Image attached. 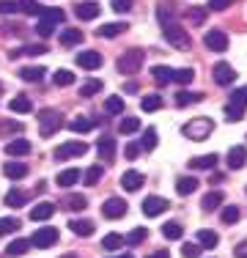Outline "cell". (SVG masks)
Instances as JSON below:
<instances>
[{"instance_id": "19", "label": "cell", "mask_w": 247, "mask_h": 258, "mask_svg": "<svg viewBox=\"0 0 247 258\" xmlns=\"http://www.w3.org/2000/svg\"><path fill=\"white\" fill-rule=\"evenodd\" d=\"M217 154H203V157H193L190 159V168L193 170H212L214 165H217Z\"/></svg>"}, {"instance_id": "14", "label": "cell", "mask_w": 247, "mask_h": 258, "mask_svg": "<svg viewBox=\"0 0 247 258\" xmlns=\"http://www.w3.org/2000/svg\"><path fill=\"white\" fill-rule=\"evenodd\" d=\"M77 66H83V69H88V72L99 69V66H102V52H96V50L77 52Z\"/></svg>"}, {"instance_id": "15", "label": "cell", "mask_w": 247, "mask_h": 258, "mask_svg": "<svg viewBox=\"0 0 247 258\" xmlns=\"http://www.w3.org/2000/svg\"><path fill=\"white\" fill-rule=\"evenodd\" d=\"M30 151H33V146L25 138H17V140H9V143H6V154L9 157H25V154H30Z\"/></svg>"}, {"instance_id": "44", "label": "cell", "mask_w": 247, "mask_h": 258, "mask_svg": "<svg viewBox=\"0 0 247 258\" xmlns=\"http://www.w3.org/2000/svg\"><path fill=\"white\" fill-rule=\"evenodd\" d=\"M140 149H143V151H154V149H157V129H151V126L146 129L143 140H140Z\"/></svg>"}, {"instance_id": "28", "label": "cell", "mask_w": 247, "mask_h": 258, "mask_svg": "<svg viewBox=\"0 0 247 258\" xmlns=\"http://www.w3.org/2000/svg\"><path fill=\"white\" fill-rule=\"evenodd\" d=\"M83 41V30H77V28H66L64 33H60V44L64 47H74V44H80Z\"/></svg>"}, {"instance_id": "33", "label": "cell", "mask_w": 247, "mask_h": 258, "mask_svg": "<svg viewBox=\"0 0 247 258\" xmlns=\"http://www.w3.org/2000/svg\"><path fill=\"white\" fill-rule=\"evenodd\" d=\"M162 107V96L159 94H146L143 99H140V110H146V113H154V110Z\"/></svg>"}, {"instance_id": "26", "label": "cell", "mask_w": 247, "mask_h": 258, "mask_svg": "<svg viewBox=\"0 0 247 258\" xmlns=\"http://www.w3.org/2000/svg\"><path fill=\"white\" fill-rule=\"evenodd\" d=\"M80 181V170L77 168H66L58 173V187H74Z\"/></svg>"}, {"instance_id": "53", "label": "cell", "mask_w": 247, "mask_h": 258, "mask_svg": "<svg viewBox=\"0 0 247 258\" xmlns=\"http://www.w3.org/2000/svg\"><path fill=\"white\" fill-rule=\"evenodd\" d=\"M231 102H236V104H244L247 107V85H242V88H236L231 94Z\"/></svg>"}, {"instance_id": "43", "label": "cell", "mask_w": 247, "mask_h": 258, "mask_svg": "<svg viewBox=\"0 0 247 258\" xmlns=\"http://www.w3.org/2000/svg\"><path fill=\"white\" fill-rule=\"evenodd\" d=\"M146 236H148V231H146V228H135V231H129L127 236H124V244H129V247H135V244H140Z\"/></svg>"}, {"instance_id": "18", "label": "cell", "mask_w": 247, "mask_h": 258, "mask_svg": "<svg viewBox=\"0 0 247 258\" xmlns=\"http://www.w3.org/2000/svg\"><path fill=\"white\" fill-rule=\"evenodd\" d=\"M96 151H99V157L102 159H113L115 157V140L110 138V135H102V138H99V143H96Z\"/></svg>"}, {"instance_id": "9", "label": "cell", "mask_w": 247, "mask_h": 258, "mask_svg": "<svg viewBox=\"0 0 247 258\" xmlns=\"http://www.w3.org/2000/svg\"><path fill=\"white\" fill-rule=\"evenodd\" d=\"M74 14H77V20L91 22V20H96V17L102 14V6L94 3V0H85V3H77V6H74Z\"/></svg>"}, {"instance_id": "1", "label": "cell", "mask_w": 247, "mask_h": 258, "mask_svg": "<svg viewBox=\"0 0 247 258\" xmlns=\"http://www.w3.org/2000/svg\"><path fill=\"white\" fill-rule=\"evenodd\" d=\"M184 138H190L193 143H201V140H206L209 135L214 132V121L206 118V115H201V118H190V124L181 126Z\"/></svg>"}, {"instance_id": "35", "label": "cell", "mask_w": 247, "mask_h": 258, "mask_svg": "<svg viewBox=\"0 0 247 258\" xmlns=\"http://www.w3.org/2000/svg\"><path fill=\"white\" fill-rule=\"evenodd\" d=\"M3 201H6V206L17 209V206H25V204H28V195H25V192H20V189H9Z\"/></svg>"}, {"instance_id": "25", "label": "cell", "mask_w": 247, "mask_h": 258, "mask_svg": "<svg viewBox=\"0 0 247 258\" xmlns=\"http://www.w3.org/2000/svg\"><path fill=\"white\" fill-rule=\"evenodd\" d=\"M30 250V239H14V242L6 247V255H11V258H20L25 255Z\"/></svg>"}, {"instance_id": "55", "label": "cell", "mask_w": 247, "mask_h": 258, "mask_svg": "<svg viewBox=\"0 0 247 258\" xmlns=\"http://www.w3.org/2000/svg\"><path fill=\"white\" fill-rule=\"evenodd\" d=\"M14 11H20L14 0H0V14H14Z\"/></svg>"}, {"instance_id": "61", "label": "cell", "mask_w": 247, "mask_h": 258, "mask_svg": "<svg viewBox=\"0 0 247 258\" xmlns=\"http://www.w3.org/2000/svg\"><path fill=\"white\" fill-rule=\"evenodd\" d=\"M60 258H77V255H72V253H66V255H60Z\"/></svg>"}, {"instance_id": "52", "label": "cell", "mask_w": 247, "mask_h": 258, "mask_svg": "<svg viewBox=\"0 0 247 258\" xmlns=\"http://www.w3.org/2000/svg\"><path fill=\"white\" fill-rule=\"evenodd\" d=\"M201 244H195V242H187V244H184V247H181V255L184 258H201Z\"/></svg>"}, {"instance_id": "12", "label": "cell", "mask_w": 247, "mask_h": 258, "mask_svg": "<svg viewBox=\"0 0 247 258\" xmlns=\"http://www.w3.org/2000/svg\"><path fill=\"white\" fill-rule=\"evenodd\" d=\"M146 184V176L140 173V170H124L121 176V187L127 189V192H138L140 187Z\"/></svg>"}, {"instance_id": "47", "label": "cell", "mask_w": 247, "mask_h": 258, "mask_svg": "<svg viewBox=\"0 0 247 258\" xmlns=\"http://www.w3.org/2000/svg\"><path fill=\"white\" fill-rule=\"evenodd\" d=\"M44 52H47L44 44H28V47H22V50L11 52V58H17V55H30V58H36V55H44Z\"/></svg>"}, {"instance_id": "11", "label": "cell", "mask_w": 247, "mask_h": 258, "mask_svg": "<svg viewBox=\"0 0 247 258\" xmlns=\"http://www.w3.org/2000/svg\"><path fill=\"white\" fill-rule=\"evenodd\" d=\"M203 44L212 52H225L228 50V36L222 33V30H209V33L203 36Z\"/></svg>"}, {"instance_id": "54", "label": "cell", "mask_w": 247, "mask_h": 258, "mask_svg": "<svg viewBox=\"0 0 247 258\" xmlns=\"http://www.w3.org/2000/svg\"><path fill=\"white\" fill-rule=\"evenodd\" d=\"M113 11H118V14H127V11H132V0H113Z\"/></svg>"}, {"instance_id": "59", "label": "cell", "mask_w": 247, "mask_h": 258, "mask_svg": "<svg viewBox=\"0 0 247 258\" xmlns=\"http://www.w3.org/2000/svg\"><path fill=\"white\" fill-rule=\"evenodd\" d=\"M233 255H236V258H247V239H242V242L233 247Z\"/></svg>"}, {"instance_id": "57", "label": "cell", "mask_w": 247, "mask_h": 258, "mask_svg": "<svg viewBox=\"0 0 247 258\" xmlns=\"http://www.w3.org/2000/svg\"><path fill=\"white\" fill-rule=\"evenodd\" d=\"M140 151H143V149H140V143H127V149H124V154H127V159H135V157L140 154Z\"/></svg>"}, {"instance_id": "24", "label": "cell", "mask_w": 247, "mask_h": 258, "mask_svg": "<svg viewBox=\"0 0 247 258\" xmlns=\"http://www.w3.org/2000/svg\"><path fill=\"white\" fill-rule=\"evenodd\" d=\"M173 72H176V69H170V66H154L151 77H154V83H157V85H168V83H173Z\"/></svg>"}, {"instance_id": "45", "label": "cell", "mask_w": 247, "mask_h": 258, "mask_svg": "<svg viewBox=\"0 0 247 258\" xmlns=\"http://www.w3.org/2000/svg\"><path fill=\"white\" fill-rule=\"evenodd\" d=\"M104 110H107L110 115H121V113H124V99H121V96H107Z\"/></svg>"}, {"instance_id": "39", "label": "cell", "mask_w": 247, "mask_h": 258, "mask_svg": "<svg viewBox=\"0 0 247 258\" xmlns=\"http://www.w3.org/2000/svg\"><path fill=\"white\" fill-rule=\"evenodd\" d=\"M64 206L72 209V212H77V209H85V206H88V198H85V195H66V198H64Z\"/></svg>"}, {"instance_id": "31", "label": "cell", "mask_w": 247, "mask_h": 258, "mask_svg": "<svg viewBox=\"0 0 247 258\" xmlns=\"http://www.w3.org/2000/svg\"><path fill=\"white\" fill-rule=\"evenodd\" d=\"M94 126H96V124L88 118V115H77V118L69 121V129H72V132H91Z\"/></svg>"}, {"instance_id": "21", "label": "cell", "mask_w": 247, "mask_h": 258, "mask_svg": "<svg viewBox=\"0 0 247 258\" xmlns=\"http://www.w3.org/2000/svg\"><path fill=\"white\" fill-rule=\"evenodd\" d=\"M47 75L44 66H25V69H20V77L25 80V83H41Z\"/></svg>"}, {"instance_id": "22", "label": "cell", "mask_w": 247, "mask_h": 258, "mask_svg": "<svg viewBox=\"0 0 247 258\" xmlns=\"http://www.w3.org/2000/svg\"><path fill=\"white\" fill-rule=\"evenodd\" d=\"M124 30H129L127 22H107V25H102V28L96 30V33L102 36V39H115V36L124 33Z\"/></svg>"}, {"instance_id": "36", "label": "cell", "mask_w": 247, "mask_h": 258, "mask_svg": "<svg viewBox=\"0 0 247 258\" xmlns=\"http://www.w3.org/2000/svg\"><path fill=\"white\" fill-rule=\"evenodd\" d=\"M9 110H11V113H30L33 104H30L28 96H14V99L9 102Z\"/></svg>"}, {"instance_id": "41", "label": "cell", "mask_w": 247, "mask_h": 258, "mask_svg": "<svg viewBox=\"0 0 247 258\" xmlns=\"http://www.w3.org/2000/svg\"><path fill=\"white\" fill-rule=\"evenodd\" d=\"M52 83L58 85V88H66V85H72V83H74V75H72L69 69H58V72L52 75Z\"/></svg>"}, {"instance_id": "63", "label": "cell", "mask_w": 247, "mask_h": 258, "mask_svg": "<svg viewBox=\"0 0 247 258\" xmlns=\"http://www.w3.org/2000/svg\"><path fill=\"white\" fill-rule=\"evenodd\" d=\"M0 91H3V83H0Z\"/></svg>"}, {"instance_id": "38", "label": "cell", "mask_w": 247, "mask_h": 258, "mask_svg": "<svg viewBox=\"0 0 247 258\" xmlns=\"http://www.w3.org/2000/svg\"><path fill=\"white\" fill-rule=\"evenodd\" d=\"M124 247V236L121 233H107L102 239V250H121Z\"/></svg>"}, {"instance_id": "46", "label": "cell", "mask_w": 247, "mask_h": 258, "mask_svg": "<svg viewBox=\"0 0 247 258\" xmlns=\"http://www.w3.org/2000/svg\"><path fill=\"white\" fill-rule=\"evenodd\" d=\"M203 96H206V94H187V91H178V94H176V104H178V107H184V104H190V102H203Z\"/></svg>"}, {"instance_id": "40", "label": "cell", "mask_w": 247, "mask_h": 258, "mask_svg": "<svg viewBox=\"0 0 247 258\" xmlns=\"http://www.w3.org/2000/svg\"><path fill=\"white\" fill-rule=\"evenodd\" d=\"M220 204H222V192H217V189H214V192H206V195H203V201H201V206L206 209V212L217 209Z\"/></svg>"}, {"instance_id": "17", "label": "cell", "mask_w": 247, "mask_h": 258, "mask_svg": "<svg viewBox=\"0 0 247 258\" xmlns=\"http://www.w3.org/2000/svg\"><path fill=\"white\" fill-rule=\"evenodd\" d=\"M52 214H55V204H49V201H41V204H36L30 209V220H33V223H44Z\"/></svg>"}, {"instance_id": "58", "label": "cell", "mask_w": 247, "mask_h": 258, "mask_svg": "<svg viewBox=\"0 0 247 258\" xmlns=\"http://www.w3.org/2000/svg\"><path fill=\"white\" fill-rule=\"evenodd\" d=\"M233 0H209V6L206 9H212V11H222V9H228Z\"/></svg>"}, {"instance_id": "20", "label": "cell", "mask_w": 247, "mask_h": 258, "mask_svg": "<svg viewBox=\"0 0 247 258\" xmlns=\"http://www.w3.org/2000/svg\"><path fill=\"white\" fill-rule=\"evenodd\" d=\"M69 228H72L74 236H83V239L94 236V223H91V220H72Z\"/></svg>"}, {"instance_id": "30", "label": "cell", "mask_w": 247, "mask_h": 258, "mask_svg": "<svg viewBox=\"0 0 247 258\" xmlns=\"http://www.w3.org/2000/svg\"><path fill=\"white\" fill-rule=\"evenodd\" d=\"M162 236L168 239V242H173V239H181V236H184V228H181V223H176V220H170V223H165V225H162Z\"/></svg>"}, {"instance_id": "7", "label": "cell", "mask_w": 247, "mask_h": 258, "mask_svg": "<svg viewBox=\"0 0 247 258\" xmlns=\"http://www.w3.org/2000/svg\"><path fill=\"white\" fill-rule=\"evenodd\" d=\"M58 242V228H36L33 231V236H30V244H36L39 250H47V247H52V244Z\"/></svg>"}, {"instance_id": "49", "label": "cell", "mask_w": 247, "mask_h": 258, "mask_svg": "<svg viewBox=\"0 0 247 258\" xmlns=\"http://www.w3.org/2000/svg\"><path fill=\"white\" fill-rule=\"evenodd\" d=\"M102 91V80H88L85 85H80V96H94Z\"/></svg>"}, {"instance_id": "10", "label": "cell", "mask_w": 247, "mask_h": 258, "mask_svg": "<svg viewBox=\"0 0 247 258\" xmlns=\"http://www.w3.org/2000/svg\"><path fill=\"white\" fill-rule=\"evenodd\" d=\"M102 214L107 220H118V217H124L127 214V201H121V198H107L102 204Z\"/></svg>"}, {"instance_id": "42", "label": "cell", "mask_w": 247, "mask_h": 258, "mask_svg": "<svg viewBox=\"0 0 247 258\" xmlns=\"http://www.w3.org/2000/svg\"><path fill=\"white\" fill-rule=\"evenodd\" d=\"M20 220L17 217H0V236H6V233H14V231H20Z\"/></svg>"}, {"instance_id": "62", "label": "cell", "mask_w": 247, "mask_h": 258, "mask_svg": "<svg viewBox=\"0 0 247 258\" xmlns=\"http://www.w3.org/2000/svg\"><path fill=\"white\" fill-rule=\"evenodd\" d=\"M118 258H132V255H129V253H127V255H118Z\"/></svg>"}, {"instance_id": "51", "label": "cell", "mask_w": 247, "mask_h": 258, "mask_svg": "<svg viewBox=\"0 0 247 258\" xmlns=\"http://www.w3.org/2000/svg\"><path fill=\"white\" fill-rule=\"evenodd\" d=\"M236 220H239V209L236 206H225V209H222V223H225V225H233Z\"/></svg>"}, {"instance_id": "27", "label": "cell", "mask_w": 247, "mask_h": 258, "mask_svg": "<svg viewBox=\"0 0 247 258\" xmlns=\"http://www.w3.org/2000/svg\"><path fill=\"white\" fill-rule=\"evenodd\" d=\"M198 244H201L203 250H212L220 244V236L214 231H198Z\"/></svg>"}, {"instance_id": "13", "label": "cell", "mask_w": 247, "mask_h": 258, "mask_svg": "<svg viewBox=\"0 0 247 258\" xmlns=\"http://www.w3.org/2000/svg\"><path fill=\"white\" fill-rule=\"evenodd\" d=\"M214 83L217 85H231L233 80H236V72H233V66L231 63H225V60H220L217 66H214Z\"/></svg>"}, {"instance_id": "56", "label": "cell", "mask_w": 247, "mask_h": 258, "mask_svg": "<svg viewBox=\"0 0 247 258\" xmlns=\"http://www.w3.org/2000/svg\"><path fill=\"white\" fill-rule=\"evenodd\" d=\"M203 17H206V9H190V20H193V25H201Z\"/></svg>"}, {"instance_id": "34", "label": "cell", "mask_w": 247, "mask_h": 258, "mask_svg": "<svg viewBox=\"0 0 247 258\" xmlns=\"http://www.w3.org/2000/svg\"><path fill=\"white\" fill-rule=\"evenodd\" d=\"M140 129V118H135V115H124V118L118 121V132L121 135H132Z\"/></svg>"}, {"instance_id": "3", "label": "cell", "mask_w": 247, "mask_h": 258, "mask_svg": "<svg viewBox=\"0 0 247 258\" xmlns=\"http://www.w3.org/2000/svg\"><path fill=\"white\" fill-rule=\"evenodd\" d=\"M60 126H64V115H60L55 107H44L39 113V135L41 138H52Z\"/></svg>"}, {"instance_id": "6", "label": "cell", "mask_w": 247, "mask_h": 258, "mask_svg": "<svg viewBox=\"0 0 247 258\" xmlns=\"http://www.w3.org/2000/svg\"><path fill=\"white\" fill-rule=\"evenodd\" d=\"M85 151H88V146H85L83 140H69V143L58 146L52 157L58 159V162H64V159H72V157H83Z\"/></svg>"}, {"instance_id": "2", "label": "cell", "mask_w": 247, "mask_h": 258, "mask_svg": "<svg viewBox=\"0 0 247 258\" xmlns=\"http://www.w3.org/2000/svg\"><path fill=\"white\" fill-rule=\"evenodd\" d=\"M162 36L168 39L170 47H176V50H190V47H193L190 30H184L176 20H173V22H165V25H162Z\"/></svg>"}, {"instance_id": "50", "label": "cell", "mask_w": 247, "mask_h": 258, "mask_svg": "<svg viewBox=\"0 0 247 258\" xmlns=\"http://www.w3.org/2000/svg\"><path fill=\"white\" fill-rule=\"evenodd\" d=\"M83 179H85V184H91V187H94V184H99V179H102V165H94V168H88Z\"/></svg>"}, {"instance_id": "16", "label": "cell", "mask_w": 247, "mask_h": 258, "mask_svg": "<svg viewBox=\"0 0 247 258\" xmlns=\"http://www.w3.org/2000/svg\"><path fill=\"white\" fill-rule=\"evenodd\" d=\"M247 165V149L244 146H233L231 151H228V168L231 170H242Z\"/></svg>"}, {"instance_id": "32", "label": "cell", "mask_w": 247, "mask_h": 258, "mask_svg": "<svg viewBox=\"0 0 247 258\" xmlns=\"http://www.w3.org/2000/svg\"><path fill=\"white\" fill-rule=\"evenodd\" d=\"M225 118L231 121V124H236V121H242V118H244V104L228 102V104H225Z\"/></svg>"}, {"instance_id": "4", "label": "cell", "mask_w": 247, "mask_h": 258, "mask_svg": "<svg viewBox=\"0 0 247 258\" xmlns=\"http://www.w3.org/2000/svg\"><path fill=\"white\" fill-rule=\"evenodd\" d=\"M64 11L60 9H41V14H39V22H36V30H39V36H52V30L58 22H64Z\"/></svg>"}, {"instance_id": "29", "label": "cell", "mask_w": 247, "mask_h": 258, "mask_svg": "<svg viewBox=\"0 0 247 258\" xmlns=\"http://www.w3.org/2000/svg\"><path fill=\"white\" fill-rule=\"evenodd\" d=\"M3 173L9 176V179H25V176H28V168H25L22 162H6Z\"/></svg>"}, {"instance_id": "37", "label": "cell", "mask_w": 247, "mask_h": 258, "mask_svg": "<svg viewBox=\"0 0 247 258\" xmlns=\"http://www.w3.org/2000/svg\"><path fill=\"white\" fill-rule=\"evenodd\" d=\"M17 6H20V11H22V14H28V17H39L41 9H44L39 0H20Z\"/></svg>"}, {"instance_id": "60", "label": "cell", "mask_w": 247, "mask_h": 258, "mask_svg": "<svg viewBox=\"0 0 247 258\" xmlns=\"http://www.w3.org/2000/svg\"><path fill=\"white\" fill-rule=\"evenodd\" d=\"M146 258H170L168 250H157V253H151V255H146Z\"/></svg>"}, {"instance_id": "8", "label": "cell", "mask_w": 247, "mask_h": 258, "mask_svg": "<svg viewBox=\"0 0 247 258\" xmlns=\"http://www.w3.org/2000/svg\"><path fill=\"white\" fill-rule=\"evenodd\" d=\"M168 201L165 198H159V195H148V198L143 201V214L146 217H159V214H165L168 212Z\"/></svg>"}, {"instance_id": "5", "label": "cell", "mask_w": 247, "mask_h": 258, "mask_svg": "<svg viewBox=\"0 0 247 258\" xmlns=\"http://www.w3.org/2000/svg\"><path fill=\"white\" fill-rule=\"evenodd\" d=\"M143 58H146V52L143 50H129V52H124L121 58H118V72L121 75H138L140 72V66H143Z\"/></svg>"}, {"instance_id": "48", "label": "cell", "mask_w": 247, "mask_h": 258, "mask_svg": "<svg viewBox=\"0 0 247 258\" xmlns=\"http://www.w3.org/2000/svg\"><path fill=\"white\" fill-rule=\"evenodd\" d=\"M193 80H195L193 69H176V72H173V83H178V85H190Z\"/></svg>"}, {"instance_id": "23", "label": "cell", "mask_w": 247, "mask_h": 258, "mask_svg": "<svg viewBox=\"0 0 247 258\" xmlns=\"http://www.w3.org/2000/svg\"><path fill=\"white\" fill-rule=\"evenodd\" d=\"M198 189V179L195 176H178L176 179V192L178 195H193Z\"/></svg>"}]
</instances>
